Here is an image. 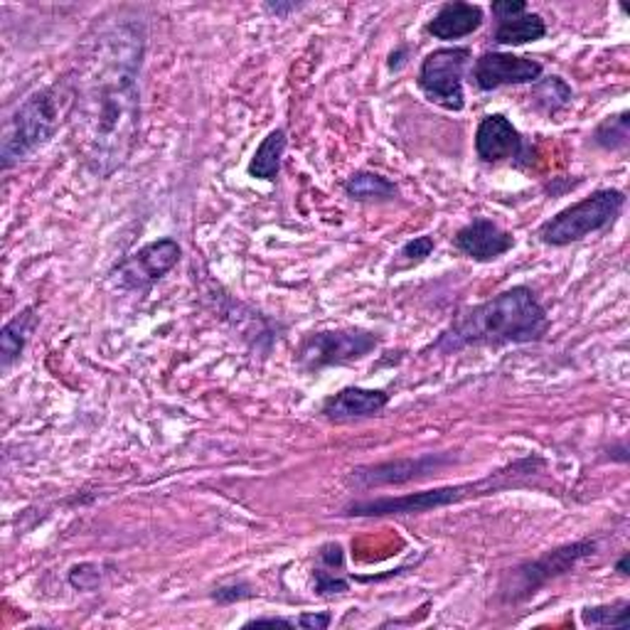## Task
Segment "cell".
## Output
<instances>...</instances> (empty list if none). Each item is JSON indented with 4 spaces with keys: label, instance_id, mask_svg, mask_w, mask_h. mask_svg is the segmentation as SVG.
I'll list each match as a JSON object with an SVG mask.
<instances>
[{
    "label": "cell",
    "instance_id": "obj_2",
    "mask_svg": "<svg viewBox=\"0 0 630 630\" xmlns=\"http://www.w3.org/2000/svg\"><path fill=\"white\" fill-rule=\"evenodd\" d=\"M549 331V318L535 290L512 286L478 306L461 308L431 350L453 355L468 347L537 343Z\"/></svg>",
    "mask_w": 630,
    "mask_h": 630
},
{
    "label": "cell",
    "instance_id": "obj_25",
    "mask_svg": "<svg viewBox=\"0 0 630 630\" xmlns=\"http://www.w3.org/2000/svg\"><path fill=\"white\" fill-rule=\"evenodd\" d=\"M70 584L80 591H94L102 584L99 564H76L70 569Z\"/></svg>",
    "mask_w": 630,
    "mask_h": 630
},
{
    "label": "cell",
    "instance_id": "obj_30",
    "mask_svg": "<svg viewBox=\"0 0 630 630\" xmlns=\"http://www.w3.org/2000/svg\"><path fill=\"white\" fill-rule=\"evenodd\" d=\"M298 8H300L298 3H266L264 11L271 15H276V17H286L288 13H296Z\"/></svg>",
    "mask_w": 630,
    "mask_h": 630
},
{
    "label": "cell",
    "instance_id": "obj_26",
    "mask_svg": "<svg viewBox=\"0 0 630 630\" xmlns=\"http://www.w3.org/2000/svg\"><path fill=\"white\" fill-rule=\"evenodd\" d=\"M254 596V591H251L249 584L245 581H235V584H222L215 589V594L212 598L217 601V604H235V601H245Z\"/></svg>",
    "mask_w": 630,
    "mask_h": 630
},
{
    "label": "cell",
    "instance_id": "obj_17",
    "mask_svg": "<svg viewBox=\"0 0 630 630\" xmlns=\"http://www.w3.org/2000/svg\"><path fill=\"white\" fill-rule=\"evenodd\" d=\"M547 35V23L539 13H520L506 17V21H496V33H492V43L498 47H520L527 43H537Z\"/></svg>",
    "mask_w": 630,
    "mask_h": 630
},
{
    "label": "cell",
    "instance_id": "obj_9",
    "mask_svg": "<svg viewBox=\"0 0 630 630\" xmlns=\"http://www.w3.org/2000/svg\"><path fill=\"white\" fill-rule=\"evenodd\" d=\"M476 155L483 163H515L527 168L535 163V151L522 139V133L512 126L508 116L490 114L480 119L476 129Z\"/></svg>",
    "mask_w": 630,
    "mask_h": 630
},
{
    "label": "cell",
    "instance_id": "obj_6",
    "mask_svg": "<svg viewBox=\"0 0 630 630\" xmlns=\"http://www.w3.org/2000/svg\"><path fill=\"white\" fill-rule=\"evenodd\" d=\"M596 555L594 539L571 542V545H561L557 549H549L545 555L530 561H522L515 569H510L500 581V598L506 604H520L535 596L542 586H547L551 579L564 576L567 571L574 569L579 561Z\"/></svg>",
    "mask_w": 630,
    "mask_h": 630
},
{
    "label": "cell",
    "instance_id": "obj_11",
    "mask_svg": "<svg viewBox=\"0 0 630 630\" xmlns=\"http://www.w3.org/2000/svg\"><path fill=\"white\" fill-rule=\"evenodd\" d=\"M545 74V64L532 57L512 52H483L473 67V82L480 92H496L500 86L537 84Z\"/></svg>",
    "mask_w": 630,
    "mask_h": 630
},
{
    "label": "cell",
    "instance_id": "obj_24",
    "mask_svg": "<svg viewBox=\"0 0 630 630\" xmlns=\"http://www.w3.org/2000/svg\"><path fill=\"white\" fill-rule=\"evenodd\" d=\"M350 589V581L343 576V571H331L325 567L316 569V591L321 596H335V594H345Z\"/></svg>",
    "mask_w": 630,
    "mask_h": 630
},
{
    "label": "cell",
    "instance_id": "obj_3",
    "mask_svg": "<svg viewBox=\"0 0 630 630\" xmlns=\"http://www.w3.org/2000/svg\"><path fill=\"white\" fill-rule=\"evenodd\" d=\"M545 468V459L539 455H527L515 463L506 465L502 471L490 473L488 478L476 483H459V486H443L421 492H409V496H384L370 500H355L345 506V518H400V515H424V512H433L449 506H459L463 500L496 496L508 488L525 486V478L537 476Z\"/></svg>",
    "mask_w": 630,
    "mask_h": 630
},
{
    "label": "cell",
    "instance_id": "obj_4",
    "mask_svg": "<svg viewBox=\"0 0 630 630\" xmlns=\"http://www.w3.org/2000/svg\"><path fill=\"white\" fill-rule=\"evenodd\" d=\"M76 104V82L57 80L50 86L33 92L27 99L15 106L3 126V143H0V161L11 170L31 161L37 151L50 143L60 126L72 119Z\"/></svg>",
    "mask_w": 630,
    "mask_h": 630
},
{
    "label": "cell",
    "instance_id": "obj_27",
    "mask_svg": "<svg viewBox=\"0 0 630 630\" xmlns=\"http://www.w3.org/2000/svg\"><path fill=\"white\" fill-rule=\"evenodd\" d=\"M318 559H321V567H325V569L343 571V567H345L343 545H337V542H328V545H323L321 551H318Z\"/></svg>",
    "mask_w": 630,
    "mask_h": 630
},
{
    "label": "cell",
    "instance_id": "obj_1",
    "mask_svg": "<svg viewBox=\"0 0 630 630\" xmlns=\"http://www.w3.org/2000/svg\"><path fill=\"white\" fill-rule=\"evenodd\" d=\"M143 52L145 25L116 21L96 35L74 80L76 148L86 170L102 180L121 170L139 143Z\"/></svg>",
    "mask_w": 630,
    "mask_h": 630
},
{
    "label": "cell",
    "instance_id": "obj_29",
    "mask_svg": "<svg viewBox=\"0 0 630 630\" xmlns=\"http://www.w3.org/2000/svg\"><path fill=\"white\" fill-rule=\"evenodd\" d=\"M296 620V628H306V630H325L331 626L333 616L331 614H300Z\"/></svg>",
    "mask_w": 630,
    "mask_h": 630
},
{
    "label": "cell",
    "instance_id": "obj_23",
    "mask_svg": "<svg viewBox=\"0 0 630 630\" xmlns=\"http://www.w3.org/2000/svg\"><path fill=\"white\" fill-rule=\"evenodd\" d=\"M436 249V239L431 235L414 237L412 241H406L400 251V259L404 261V266H416L431 257V251Z\"/></svg>",
    "mask_w": 630,
    "mask_h": 630
},
{
    "label": "cell",
    "instance_id": "obj_22",
    "mask_svg": "<svg viewBox=\"0 0 630 630\" xmlns=\"http://www.w3.org/2000/svg\"><path fill=\"white\" fill-rule=\"evenodd\" d=\"M535 106L545 114H557L559 109H564L571 102V86L559 80V76H549V80H539L535 86Z\"/></svg>",
    "mask_w": 630,
    "mask_h": 630
},
{
    "label": "cell",
    "instance_id": "obj_19",
    "mask_svg": "<svg viewBox=\"0 0 630 630\" xmlns=\"http://www.w3.org/2000/svg\"><path fill=\"white\" fill-rule=\"evenodd\" d=\"M286 145H288V139L284 129L269 131L266 139L259 143V148L254 151V155H251L249 168H247L249 176L257 180L274 182L281 173V161H284Z\"/></svg>",
    "mask_w": 630,
    "mask_h": 630
},
{
    "label": "cell",
    "instance_id": "obj_15",
    "mask_svg": "<svg viewBox=\"0 0 630 630\" xmlns=\"http://www.w3.org/2000/svg\"><path fill=\"white\" fill-rule=\"evenodd\" d=\"M486 21V13L476 3H463V0H453V3H443L436 15L426 23V33L433 35L436 40L451 43L468 37L478 31Z\"/></svg>",
    "mask_w": 630,
    "mask_h": 630
},
{
    "label": "cell",
    "instance_id": "obj_8",
    "mask_svg": "<svg viewBox=\"0 0 630 630\" xmlns=\"http://www.w3.org/2000/svg\"><path fill=\"white\" fill-rule=\"evenodd\" d=\"M380 335L367 331H318L306 335L298 345L296 360L306 372H321L325 367L357 362L375 353Z\"/></svg>",
    "mask_w": 630,
    "mask_h": 630
},
{
    "label": "cell",
    "instance_id": "obj_10",
    "mask_svg": "<svg viewBox=\"0 0 630 630\" xmlns=\"http://www.w3.org/2000/svg\"><path fill=\"white\" fill-rule=\"evenodd\" d=\"M453 461L451 453H424L416 459H396L375 465H360L350 471V483L355 488L370 490L384 486H404V483L429 478L431 473L445 468Z\"/></svg>",
    "mask_w": 630,
    "mask_h": 630
},
{
    "label": "cell",
    "instance_id": "obj_13",
    "mask_svg": "<svg viewBox=\"0 0 630 630\" xmlns=\"http://www.w3.org/2000/svg\"><path fill=\"white\" fill-rule=\"evenodd\" d=\"M453 247L459 249L463 257L488 264V261L506 257L508 251L515 247V237H512L508 229H502L498 222L488 217H476L455 231Z\"/></svg>",
    "mask_w": 630,
    "mask_h": 630
},
{
    "label": "cell",
    "instance_id": "obj_31",
    "mask_svg": "<svg viewBox=\"0 0 630 630\" xmlns=\"http://www.w3.org/2000/svg\"><path fill=\"white\" fill-rule=\"evenodd\" d=\"M406 55H409V47H396V50L390 55V70L400 72L406 64Z\"/></svg>",
    "mask_w": 630,
    "mask_h": 630
},
{
    "label": "cell",
    "instance_id": "obj_12",
    "mask_svg": "<svg viewBox=\"0 0 630 630\" xmlns=\"http://www.w3.org/2000/svg\"><path fill=\"white\" fill-rule=\"evenodd\" d=\"M182 257V249L176 239H158L145 245L143 249L135 251L133 257H129L123 264L116 269L119 274V284L123 288L141 290L145 286L155 284L166 274H170L173 269L178 266V261Z\"/></svg>",
    "mask_w": 630,
    "mask_h": 630
},
{
    "label": "cell",
    "instance_id": "obj_7",
    "mask_svg": "<svg viewBox=\"0 0 630 630\" xmlns=\"http://www.w3.org/2000/svg\"><path fill=\"white\" fill-rule=\"evenodd\" d=\"M471 47L455 45L439 47V50L426 55L419 67V76H416V84H419L426 99L441 106L445 111H463V80L465 70H468L471 64Z\"/></svg>",
    "mask_w": 630,
    "mask_h": 630
},
{
    "label": "cell",
    "instance_id": "obj_5",
    "mask_svg": "<svg viewBox=\"0 0 630 630\" xmlns=\"http://www.w3.org/2000/svg\"><path fill=\"white\" fill-rule=\"evenodd\" d=\"M626 207V192L616 188L594 190L589 198L557 212L539 227L537 237L547 247H569L608 229Z\"/></svg>",
    "mask_w": 630,
    "mask_h": 630
},
{
    "label": "cell",
    "instance_id": "obj_18",
    "mask_svg": "<svg viewBox=\"0 0 630 630\" xmlns=\"http://www.w3.org/2000/svg\"><path fill=\"white\" fill-rule=\"evenodd\" d=\"M345 195L355 202H367V205H382V202H392L400 195L394 182L390 178L380 176L375 170H357L345 180Z\"/></svg>",
    "mask_w": 630,
    "mask_h": 630
},
{
    "label": "cell",
    "instance_id": "obj_16",
    "mask_svg": "<svg viewBox=\"0 0 630 630\" xmlns=\"http://www.w3.org/2000/svg\"><path fill=\"white\" fill-rule=\"evenodd\" d=\"M37 323H40V318H37L35 306H27L13 321L3 325V331H0V370L11 372V367L21 360Z\"/></svg>",
    "mask_w": 630,
    "mask_h": 630
},
{
    "label": "cell",
    "instance_id": "obj_14",
    "mask_svg": "<svg viewBox=\"0 0 630 630\" xmlns=\"http://www.w3.org/2000/svg\"><path fill=\"white\" fill-rule=\"evenodd\" d=\"M390 394L382 390H367V387H345V390L328 396L321 406V414L331 421H357L370 419L387 409Z\"/></svg>",
    "mask_w": 630,
    "mask_h": 630
},
{
    "label": "cell",
    "instance_id": "obj_20",
    "mask_svg": "<svg viewBox=\"0 0 630 630\" xmlns=\"http://www.w3.org/2000/svg\"><path fill=\"white\" fill-rule=\"evenodd\" d=\"M581 623L591 628H628L630 626V604L626 598L614 604L586 606L581 610Z\"/></svg>",
    "mask_w": 630,
    "mask_h": 630
},
{
    "label": "cell",
    "instance_id": "obj_28",
    "mask_svg": "<svg viewBox=\"0 0 630 630\" xmlns=\"http://www.w3.org/2000/svg\"><path fill=\"white\" fill-rule=\"evenodd\" d=\"M490 11H492V15H496V21H506V17L525 13L527 3L525 0H496V3L490 5Z\"/></svg>",
    "mask_w": 630,
    "mask_h": 630
},
{
    "label": "cell",
    "instance_id": "obj_32",
    "mask_svg": "<svg viewBox=\"0 0 630 630\" xmlns=\"http://www.w3.org/2000/svg\"><path fill=\"white\" fill-rule=\"evenodd\" d=\"M616 571L620 576H630V571H628V555H623L620 557L618 561H616Z\"/></svg>",
    "mask_w": 630,
    "mask_h": 630
},
{
    "label": "cell",
    "instance_id": "obj_21",
    "mask_svg": "<svg viewBox=\"0 0 630 630\" xmlns=\"http://www.w3.org/2000/svg\"><path fill=\"white\" fill-rule=\"evenodd\" d=\"M630 141V114L620 111L601 121L594 131V143L604 151H626Z\"/></svg>",
    "mask_w": 630,
    "mask_h": 630
}]
</instances>
